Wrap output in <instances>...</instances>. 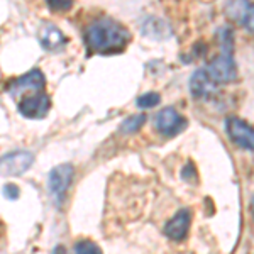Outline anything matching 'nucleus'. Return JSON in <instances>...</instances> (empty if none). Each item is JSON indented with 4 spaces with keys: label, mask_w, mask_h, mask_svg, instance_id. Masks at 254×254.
I'll use <instances>...</instances> for the list:
<instances>
[{
    "label": "nucleus",
    "mask_w": 254,
    "mask_h": 254,
    "mask_svg": "<svg viewBox=\"0 0 254 254\" xmlns=\"http://www.w3.org/2000/svg\"><path fill=\"white\" fill-rule=\"evenodd\" d=\"M85 44L97 55H114L122 51L130 43V32L121 22L102 17L88 24L83 34Z\"/></svg>",
    "instance_id": "f257e3e1"
},
{
    "label": "nucleus",
    "mask_w": 254,
    "mask_h": 254,
    "mask_svg": "<svg viewBox=\"0 0 254 254\" xmlns=\"http://www.w3.org/2000/svg\"><path fill=\"white\" fill-rule=\"evenodd\" d=\"M17 110L22 117L36 121L44 119L51 110V97L46 93V90H36L17 98Z\"/></svg>",
    "instance_id": "f03ea898"
},
{
    "label": "nucleus",
    "mask_w": 254,
    "mask_h": 254,
    "mask_svg": "<svg viewBox=\"0 0 254 254\" xmlns=\"http://www.w3.org/2000/svg\"><path fill=\"white\" fill-rule=\"evenodd\" d=\"M205 69L208 71V75L212 76V80L219 85L236 81L237 64L234 60V51H224V49H220V53L207 64Z\"/></svg>",
    "instance_id": "7ed1b4c3"
},
{
    "label": "nucleus",
    "mask_w": 254,
    "mask_h": 254,
    "mask_svg": "<svg viewBox=\"0 0 254 254\" xmlns=\"http://www.w3.org/2000/svg\"><path fill=\"white\" fill-rule=\"evenodd\" d=\"M73 176H75V168L69 163L58 165L49 171V193L53 195V200H55V203L58 207L64 202V196H66L69 187H71Z\"/></svg>",
    "instance_id": "20e7f679"
},
{
    "label": "nucleus",
    "mask_w": 254,
    "mask_h": 254,
    "mask_svg": "<svg viewBox=\"0 0 254 254\" xmlns=\"http://www.w3.org/2000/svg\"><path fill=\"white\" fill-rule=\"evenodd\" d=\"M44 88H46V78H44V73L38 68H32L27 73H24V75L17 76V78L12 80L5 87V90L10 93V97L14 100H17V98L29 92H36V90H44Z\"/></svg>",
    "instance_id": "39448f33"
},
{
    "label": "nucleus",
    "mask_w": 254,
    "mask_h": 254,
    "mask_svg": "<svg viewBox=\"0 0 254 254\" xmlns=\"http://www.w3.org/2000/svg\"><path fill=\"white\" fill-rule=\"evenodd\" d=\"M34 165V154L26 149H15L0 158V176H20Z\"/></svg>",
    "instance_id": "423d86ee"
},
{
    "label": "nucleus",
    "mask_w": 254,
    "mask_h": 254,
    "mask_svg": "<svg viewBox=\"0 0 254 254\" xmlns=\"http://www.w3.org/2000/svg\"><path fill=\"white\" fill-rule=\"evenodd\" d=\"M225 130L232 142L243 149L254 151V127L249 126L243 119L231 116L225 119Z\"/></svg>",
    "instance_id": "0eeeda50"
},
{
    "label": "nucleus",
    "mask_w": 254,
    "mask_h": 254,
    "mask_svg": "<svg viewBox=\"0 0 254 254\" xmlns=\"http://www.w3.org/2000/svg\"><path fill=\"white\" fill-rule=\"evenodd\" d=\"M225 15L232 22L243 26L244 29L254 34V3L249 0H227L225 2Z\"/></svg>",
    "instance_id": "6e6552de"
},
{
    "label": "nucleus",
    "mask_w": 254,
    "mask_h": 254,
    "mask_svg": "<svg viewBox=\"0 0 254 254\" xmlns=\"http://www.w3.org/2000/svg\"><path fill=\"white\" fill-rule=\"evenodd\" d=\"M154 126H156V129L163 136L173 137V136H178L182 130H185L188 122L178 110H175L173 107H166L158 114L156 119H154Z\"/></svg>",
    "instance_id": "1a4fd4ad"
},
{
    "label": "nucleus",
    "mask_w": 254,
    "mask_h": 254,
    "mask_svg": "<svg viewBox=\"0 0 254 254\" xmlns=\"http://www.w3.org/2000/svg\"><path fill=\"white\" fill-rule=\"evenodd\" d=\"M217 85L219 83L212 80L205 68H198L190 78V92L198 100H205V98L214 97V93L217 92Z\"/></svg>",
    "instance_id": "9d476101"
},
{
    "label": "nucleus",
    "mask_w": 254,
    "mask_h": 254,
    "mask_svg": "<svg viewBox=\"0 0 254 254\" xmlns=\"http://www.w3.org/2000/svg\"><path fill=\"white\" fill-rule=\"evenodd\" d=\"M38 41L46 51H58L66 44V36L63 34V31L58 26L51 22H44L38 29Z\"/></svg>",
    "instance_id": "9b49d317"
},
{
    "label": "nucleus",
    "mask_w": 254,
    "mask_h": 254,
    "mask_svg": "<svg viewBox=\"0 0 254 254\" xmlns=\"http://www.w3.org/2000/svg\"><path fill=\"white\" fill-rule=\"evenodd\" d=\"M190 220H191L190 210L188 208H182L165 225V234L173 241H183L185 236L188 234V229H190Z\"/></svg>",
    "instance_id": "f8f14e48"
},
{
    "label": "nucleus",
    "mask_w": 254,
    "mask_h": 254,
    "mask_svg": "<svg viewBox=\"0 0 254 254\" xmlns=\"http://www.w3.org/2000/svg\"><path fill=\"white\" fill-rule=\"evenodd\" d=\"M142 34L151 39H168L171 36V27L163 19L147 17L142 24Z\"/></svg>",
    "instance_id": "ddd939ff"
},
{
    "label": "nucleus",
    "mask_w": 254,
    "mask_h": 254,
    "mask_svg": "<svg viewBox=\"0 0 254 254\" xmlns=\"http://www.w3.org/2000/svg\"><path fill=\"white\" fill-rule=\"evenodd\" d=\"M144 122H146V116H142V114H139V116L127 117L126 121L121 124V134H124V136H129V134L137 132V130L141 129L142 126H144Z\"/></svg>",
    "instance_id": "4468645a"
},
{
    "label": "nucleus",
    "mask_w": 254,
    "mask_h": 254,
    "mask_svg": "<svg viewBox=\"0 0 254 254\" xmlns=\"http://www.w3.org/2000/svg\"><path fill=\"white\" fill-rule=\"evenodd\" d=\"M159 102H161V97H159V93L149 92V93H144V95L139 97L136 104H137L139 109H153V107H156Z\"/></svg>",
    "instance_id": "2eb2a0df"
},
{
    "label": "nucleus",
    "mask_w": 254,
    "mask_h": 254,
    "mask_svg": "<svg viewBox=\"0 0 254 254\" xmlns=\"http://www.w3.org/2000/svg\"><path fill=\"white\" fill-rule=\"evenodd\" d=\"M73 253H81V254H88V253H102V249L98 248L95 243H92V241L88 239H81L78 241L75 246H73Z\"/></svg>",
    "instance_id": "dca6fc26"
},
{
    "label": "nucleus",
    "mask_w": 254,
    "mask_h": 254,
    "mask_svg": "<svg viewBox=\"0 0 254 254\" xmlns=\"http://www.w3.org/2000/svg\"><path fill=\"white\" fill-rule=\"evenodd\" d=\"M53 12H68L73 7V0H46Z\"/></svg>",
    "instance_id": "f3484780"
},
{
    "label": "nucleus",
    "mask_w": 254,
    "mask_h": 254,
    "mask_svg": "<svg viewBox=\"0 0 254 254\" xmlns=\"http://www.w3.org/2000/svg\"><path fill=\"white\" fill-rule=\"evenodd\" d=\"M2 193L7 200H17L20 196V188L15 183H7L2 188Z\"/></svg>",
    "instance_id": "a211bd4d"
},
{
    "label": "nucleus",
    "mask_w": 254,
    "mask_h": 254,
    "mask_svg": "<svg viewBox=\"0 0 254 254\" xmlns=\"http://www.w3.org/2000/svg\"><path fill=\"white\" fill-rule=\"evenodd\" d=\"M251 208H253V217H254V195H253V200H251Z\"/></svg>",
    "instance_id": "6ab92c4d"
}]
</instances>
